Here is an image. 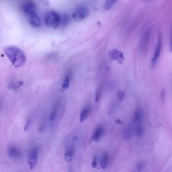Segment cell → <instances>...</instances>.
Here are the masks:
<instances>
[{
  "mask_svg": "<svg viewBox=\"0 0 172 172\" xmlns=\"http://www.w3.org/2000/svg\"><path fill=\"white\" fill-rule=\"evenodd\" d=\"M5 53L13 65L16 67L23 65L26 61L25 54L20 48L10 46L5 48Z\"/></svg>",
  "mask_w": 172,
  "mask_h": 172,
  "instance_id": "cell-1",
  "label": "cell"
},
{
  "mask_svg": "<svg viewBox=\"0 0 172 172\" xmlns=\"http://www.w3.org/2000/svg\"><path fill=\"white\" fill-rule=\"evenodd\" d=\"M60 15L56 11H52L48 12L45 17L44 22L49 28H56L59 26Z\"/></svg>",
  "mask_w": 172,
  "mask_h": 172,
  "instance_id": "cell-2",
  "label": "cell"
},
{
  "mask_svg": "<svg viewBox=\"0 0 172 172\" xmlns=\"http://www.w3.org/2000/svg\"><path fill=\"white\" fill-rule=\"evenodd\" d=\"M151 33V29H148L145 32L141 39L140 44V50L141 52L144 54L147 53L148 50Z\"/></svg>",
  "mask_w": 172,
  "mask_h": 172,
  "instance_id": "cell-3",
  "label": "cell"
},
{
  "mask_svg": "<svg viewBox=\"0 0 172 172\" xmlns=\"http://www.w3.org/2000/svg\"><path fill=\"white\" fill-rule=\"evenodd\" d=\"M89 15L88 9L84 7H80L74 12L72 18L77 22H81L88 17Z\"/></svg>",
  "mask_w": 172,
  "mask_h": 172,
  "instance_id": "cell-4",
  "label": "cell"
},
{
  "mask_svg": "<svg viewBox=\"0 0 172 172\" xmlns=\"http://www.w3.org/2000/svg\"><path fill=\"white\" fill-rule=\"evenodd\" d=\"M38 153V148L37 147H35L33 149L29 154L28 163L31 170L34 169L37 165Z\"/></svg>",
  "mask_w": 172,
  "mask_h": 172,
  "instance_id": "cell-5",
  "label": "cell"
},
{
  "mask_svg": "<svg viewBox=\"0 0 172 172\" xmlns=\"http://www.w3.org/2000/svg\"><path fill=\"white\" fill-rule=\"evenodd\" d=\"M26 16L29 24L33 28H37L41 26V20L36 12L27 14Z\"/></svg>",
  "mask_w": 172,
  "mask_h": 172,
  "instance_id": "cell-6",
  "label": "cell"
},
{
  "mask_svg": "<svg viewBox=\"0 0 172 172\" xmlns=\"http://www.w3.org/2000/svg\"><path fill=\"white\" fill-rule=\"evenodd\" d=\"M36 5L35 2L31 0L25 2L22 5L21 9L25 15L28 14L36 11Z\"/></svg>",
  "mask_w": 172,
  "mask_h": 172,
  "instance_id": "cell-7",
  "label": "cell"
},
{
  "mask_svg": "<svg viewBox=\"0 0 172 172\" xmlns=\"http://www.w3.org/2000/svg\"><path fill=\"white\" fill-rule=\"evenodd\" d=\"M162 47V35L161 34H159L158 36V41L157 45L155 50L154 55L152 60V64L153 65H154L155 63L158 58Z\"/></svg>",
  "mask_w": 172,
  "mask_h": 172,
  "instance_id": "cell-8",
  "label": "cell"
},
{
  "mask_svg": "<svg viewBox=\"0 0 172 172\" xmlns=\"http://www.w3.org/2000/svg\"><path fill=\"white\" fill-rule=\"evenodd\" d=\"M109 56L111 60L114 61H120L124 59L122 53L116 49L110 51Z\"/></svg>",
  "mask_w": 172,
  "mask_h": 172,
  "instance_id": "cell-9",
  "label": "cell"
},
{
  "mask_svg": "<svg viewBox=\"0 0 172 172\" xmlns=\"http://www.w3.org/2000/svg\"><path fill=\"white\" fill-rule=\"evenodd\" d=\"M104 129L102 127L99 126L96 129L92 136L91 140L95 141H98L104 132Z\"/></svg>",
  "mask_w": 172,
  "mask_h": 172,
  "instance_id": "cell-10",
  "label": "cell"
},
{
  "mask_svg": "<svg viewBox=\"0 0 172 172\" xmlns=\"http://www.w3.org/2000/svg\"><path fill=\"white\" fill-rule=\"evenodd\" d=\"M143 112L140 108H138L134 112L133 120L135 123L140 122L142 119Z\"/></svg>",
  "mask_w": 172,
  "mask_h": 172,
  "instance_id": "cell-11",
  "label": "cell"
},
{
  "mask_svg": "<svg viewBox=\"0 0 172 172\" xmlns=\"http://www.w3.org/2000/svg\"><path fill=\"white\" fill-rule=\"evenodd\" d=\"M132 128L130 126H126L123 129V138L124 140H128L130 139L132 136Z\"/></svg>",
  "mask_w": 172,
  "mask_h": 172,
  "instance_id": "cell-12",
  "label": "cell"
},
{
  "mask_svg": "<svg viewBox=\"0 0 172 172\" xmlns=\"http://www.w3.org/2000/svg\"><path fill=\"white\" fill-rule=\"evenodd\" d=\"M74 154V149L73 147H71L70 149L67 150L65 152L64 155L65 161L69 162L71 161Z\"/></svg>",
  "mask_w": 172,
  "mask_h": 172,
  "instance_id": "cell-13",
  "label": "cell"
},
{
  "mask_svg": "<svg viewBox=\"0 0 172 172\" xmlns=\"http://www.w3.org/2000/svg\"><path fill=\"white\" fill-rule=\"evenodd\" d=\"M8 154L12 158L18 157L21 155L19 151L14 147L10 148L8 150Z\"/></svg>",
  "mask_w": 172,
  "mask_h": 172,
  "instance_id": "cell-14",
  "label": "cell"
},
{
  "mask_svg": "<svg viewBox=\"0 0 172 172\" xmlns=\"http://www.w3.org/2000/svg\"><path fill=\"white\" fill-rule=\"evenodd\" d=\"M90 111L89 107H86L83 109L81 113L80 116V122H83L86 120Z\"/></svg>",
  "mask_w": 172,
  "mask_h": 172,
  "instance_id": "cell-15",
  "label": "cell"
},
{
  "mask_svg": "<svg viewBox=\"0 0 172 172\" xmlns=\"http://www.w3.org/2000/svg\"><path fill=\"white\" fill-rule=\"evenodd\" d=\"M69 21L68 17L66 15H62L60 16V20L59 26L62 27H65L68 24Z\"/></svg>",
  "mask_w": 172,
  "mask_h": 172,
  "instance_id": "cell-16",
  "label": "cell"
},
{
  "mask_svg": "<svg viewBox=\"0 0 172 172\" xmlns=\"http://www.w3.org/2000/svg\"><path fill=\"white\" fill-rule=\"evenodd\" d=\"M117 0H105L104 5L105 10H108L112 8Z\"/></svg>",
  "mask_w": 172,
  "mask_h": 172,
  "instance_id": "cell-17",
  "label": "cell"
},
{
  "mask_svg": "<svg viewBox=\"0 0 172 172\" xmlns=\"http://www.w3.org/2000/svg\"><path fill=\"white\" fill-rule=\"evenodd\" d=\"M109 161V156L107 154H105L102 156L100 164L102 169H105Z\"/></svg>",
  "mask_w": 172,
  "mask_h": 172,
  "instance_id": "cell-18",
  "label": "cell"
},
{
  "mask_svg": "<svg viewBox=\"0 0 172 172\" xmlns=\"http://www.w3.org/2000/svg\"><path fill=\"white\" fill-rule=\"evenodd\" d=\"M144 132V130L141 126L139 125L135 128V133L137 136L141 137L142 136Z\"/></svg>",
  "mask_w": 172,
  "mask_h": 172,
  "instance_id": "cell-19",
  "label": "cell"
},
{
  "mask_svg": "<svg viewBox=\"0 0 172 172\" xmlns=\"http://www.w3.org/2000/svg\"><path fill=\"white\" fill-rule=\"evenodd\" d=\"M57 108H58V105H55L50 115V122L53 121L56 118L57 114V110H58V109Z\"/></svg>",
  "mask_w": 172,
  "mask_h": 172,
  "instance_id": "cell-20",
  "label": "cell"
},
{
  "mask_svg": "<svg viewBox=\"0 0 172 172\" xmlns=\"http://www.w3.org/2000/svg\"><path fill=\"white\" fill-rule=\"evenodd\" d=\"M23 84L21 81H17V82H13L10 84V88L12 89H16L18 88Z\"/></svg>",
  "mask_w": 172,
  "mask_h": 172,
  "instance_id": "cell-21",
  "label": "cell"
},
{
  "mask_svg": "<svg viewBox=\"0 0 172 172\" xmlns=\"http://www.w3.org/2000/svg\"><path fill=\"white\" fill-rule=\"evenodd\" d=\"M101 89L100 87H99L96 90V93L95 101L98 102L101 97Z\"/></svg>",
  "mask_w": 172,
  "mask_h": 172,
  "instance_id": "cell-22",
  "label": "cell"
},
{
  "mask_svg": "<svg viewBox=\"0 0 172 172\" xmlns=\"http://www.w3.org/2000/svg\"><path fill=\"white\" fill-rule=\"evenodd\" d=\"M70 80L69 77H66L65 79L63 84V88L66 89L68 88Z\"/></svg>",
  "mask_w": 172,
  "mask_h": 172,
  "instance_id": "cell-23",
  "label": "cell"
},
{
  "mask_svg": "<svg viewBox=\"0 0 172 172\" xmlns=\"http://www.w3.org/2000/svg\"><path fill=\"white\" fill-rule=\"evenodd\" d=\"M145 164L143 161H140L138 163L137 165V170L138 171H140L142 170L145 167Z\"/></svg>",
  "mask_w": 172,
  "mask_h": 172,
  "instance_id": "cell-24",
  "label": "cell"
},
{
  "mask_svg": "<svg viewBox=\"0 0 172 172\" xmlns=\"http://www.w3.org/2000/svg\"><path fill=\"white\" fill-rule=\"evenodd\" d=\"M118 99L119 101H122L124 98L125 93L122 91H119L117 92V94Z\"/></svg>",
  "mask_w": 172,
  "mask_h": 172,
  "instance_id": "cell-25",
  "label": "cell"
},
{
  "mask_svg": "<svg viewBox=\"0 0 172 172\" xmlns=\"http://www.w3.org/2000/svg\"><path fill=\"white\" fill-rule=\"evenodd\" d=\"M165 97V90L164 89L162 90L161 95V100L162 103H164V102Z\"/></svg>",
  "mask_w": 172,
  "mask_h": 172,
  "instance_id": "cell-26",
  "label": "cell"
},
{
  "mask_svg": "<svg viewBox=\"0 0 172 172\" xmlns=\"http://www.w3.org/2000/svg\"><path fill=\"white\" fill-rule=\"evenodd\" d=\"M41 4L46 6H49L50 5L49 0H39Z\"/></svg>",
  "mask_w": 172,
  "mask_h": 172,
  "instance_id": "cell-27",
  "label": "cell"
},
{
  "mask_svg": "<svg viewBox=\"0 0 172 172\" xmlns=\"http://www.w3.org/2000/svg\"><path fill=\"white\" fill-rule=\"evenodd\" d=\"M97 164L96 162V157L93 159V161L92 163V166L93 168H96L97 166Z\"/></svg>",
  "mask_w": 172,
  "mask_h": 172,
  "instance_id": "cell-28",
  "label": "cell"
},
{
  "mask_svg": "<svg viewBox=\"0 0 172 172\" xmlns=\"http://www.w3.org/2000/svg\"><path fill=\"white\" fill-rule=\"evenodd\" d=\"M30 123H31V122H30L29 121L27 122L25 126V128H24V130L25 131H28Z\"/></svg>",
  "mask_w": 172,
  "mask_h": 172,
  "instance_id": "cell-29",
  "label": "cell"
},
{
  "mask_svg": "<svg viewBox=\"0 0 172 172\" xmlns=\"http://www.w3.org/2000/svg\"><path fill=\"white\" fill-rule=\"evenodd\" d=\"M115 122L119 124H121L122 123V122L121 121V120H120L119 119H116V120H115Z\"/></svg>",
  "mask_w": 172,
  "mask_h": 172,
  "instance_id": "cell-30",
  "label": "cell"
},
{
  "mask_svg": "<svg viewBox=\"0 0 172 172\" xmlns=\"http://www.w3.org/2000/svg\"><path fill=\"white\" fill-rule=\"evenodd\" d=\"M78 137L76 135L74 136L73 137V140H76L78 139Z\"/></svg>",
  "mask_w": 172,
  "mask_h": 172,
  "instance_id": "cell-31",
  "label": "cell"
},
{
  "mask_svg": "<svg viewBox=\"0 0 172 172\" xmlns=\"http://www.w3.org/2000/svg\"><path fill=\"white\" fill-rule=\"evenodd\" d=\"M144 3H147L149 2L151 0H143Z\"/></svg>",
  "mask_w": 172,
  "mask_h": 172,
  "instance_id": "cell-32",
  "label": "cell"
}]
</instances>
